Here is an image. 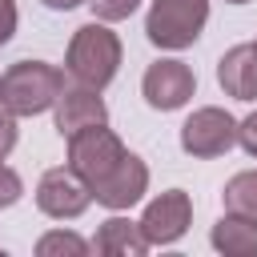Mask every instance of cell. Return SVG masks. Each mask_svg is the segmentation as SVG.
I'll use <instances>...</instances> for the list:
<instances>
[{
	"instance_id": "obj_1",
	"label": "cell",
	"mask_w": 257,
	"mask_h": 257,
	"mask_svg": "<svg viewBox=\"0 0 257 257\" xmlns=\"http://www.w3.org/2000/svg\"><path fill=\"white\" fill-rule=\"evenodd\" d=\"M64 68L76 84H88V88H104L116 68H120V36L104 24H80L68 40V52H64Z\"/></svg>"
},
{
	"instance_id": "obj_2",
	"label": "cell",
	"mask_w": 257,
	"mask_h": 257,
	"mask_svg": "<svg viewBox=\"0 0 257 257\" xmlns=\"http://www.w3.org/2000/svg\"><path fill=\"white\" fill-rule=\"evenodd\" d=\"M64 88V72L56 64L44 60H16L4 76H0V104L12 116H36L44 108L56 104Z\"/></svg>"
},
{
	"instance_id": "obj_3",
	"label": "cell",
	"mask_w": 257,
	"mask_h": 257,
	"mask_svg": "<svg viewBox=\"0 0 257 257\" xmlns=\"http://www.w3.org/2000/svg\"><path fill=\"white\" fill-rule=\"evenodd\" d=\"M205 20H209V0H153V8L145 16V36L157 48L181 52V48L197 44Z\"/></svg>"
},
{
	"instance_id": "obj_4",
	"label": "cell",
	"mask_w": 257,
	"mask_h": 257,
	"mask_svg": "<svg viewBox=\"0 0 257 257\" xmlns=\"http://www.w3.org/2000/svg\"><path fill=\"white\" fill-rule=\"evenodd\" d=\"M233 145H237V120H233L225 108L205 104V108H197V112L181 124V149H185L189 157L209 161V157L229 153Z\"/></svg>"
},
{
	"instance_id": "obj_5",
	"label": "cell",
	"mask_w": 257,
	"mask_h": 257,
	"mask_svg": "<svg viewBox=\"0 0 257 257\" xmlns=\"http://www.w3.org/2000/svg\"><path fill=\"white\" fill-rule=\"evenodd\" d=\"M124 153L128 149L120 145V137L112 128H104V124H92V128H80V133L68 137V169H76L88 185L96 177H104Z\"/></svg>"
},
{
	"instance_id": "obj_6",
	"label": "cell",
	"mask_w": 257,
	"mask_h": 257,
	"mask_svg": "<svg viewBox=\"0 0 257 257\" xmlns=\"http://www.w3.org/2000/svg\"><path fill=\"white\" fill-rule=\"evenodd\" d=\"M88 201H92V189H88V181L76 173V169H48L44 177H40V185H36V209L44 213V217H56V221H72V217H80L84 209H88Z\"/></svg>"
},
{
	"instance_id": "obj_7",
	"label": "cell",
	"mask_w": 257,
	"mask_h": 257,
	"mask_svg": "<svg viewBox=\"0 0 257 257\" xmlns=\"http://www.w3.org/2000/svg\"><path fill=\"white\" fill-rule=\"evenodd\" d=\"M141 92H145V104L157 108V112H173L181 104H189V96L197 92V76L185 60H157L145 68V80H141Z\"/></svg>"
},
{
	"instance_id": "obj_8",
	"label": "cell",
	"mask_w": 257,
	"mask_h": 257,
	"mask_svg": "<svg viewBox=\"0 0 257 257\" xmlns=\"http://www.w3.org/2000/svg\"><path fill=\"white\" fill-rule=\"evenodd\" d=\"M92 201L96 205H104V209H128V205H137L141 197H145V189H149V165L137 157V153H124L104 177H96L92 185Z\"/></svg>"
},
{
	"instance_id": "obj_9",
	"label": "cell",
	"mask_w": 257,
	"mask_h": 257,
	"mask_svg": "<svg viewBox=\"0 0 257 257\" xmlns=\"http://www.w3.org/2000/svg\"><path fill=\"white\" fill-rule=\"evenodd\" d=\"M189 221H193L189 193L185 189H169L157 201H149V209H145V217L137 225H141V233H145L149 245H173V241H181L189 233Z\"/></svg>"
},
{
	"instance_id": "obj_10",
	"label": "cell",
	"mask_w": 257,
	"mask_h": 257,
	"mask_svg": "<svg viewBox=\"0 0 257 257\" xmlns=\"http://www.w3.org/2000/svg\"><path fill=\"white\" fill-rule=\"evenodd\" d=\"M52 108H56V128H60L64 141H68L72 133H80V128L108 124V108H104V100L96 96V88H88V84H72V88L64 84Z\"/></svg>"
},
{
	"instance_id": "obj_11",
	"label": "cell",
	"mask_w": 257,
	"mask_h": 257,
	"mask_svg": "<svg viewBox=\"0 0 257 257\" xmlns=\"http://www.w3.org/2000/svg\"><path fill=\"white\" fill-rule=\"evenodd\" d=\"M217 84L233 100H257V48L253 44H233L217 60Z\"/></svg>"
},
{
	"instance_id": "obj_12",
	"label": "cell",
	"mask_w": 257,
	"mask_h": 257,
	"mask_svg": "<svg viewBox=\"0 0 257 257\" xmlns=\"http://www.w3.org/2000/svg\"><path fill=\"white\" fill-rule=\"evenodd\" d=\"M92 249L104 253V257H141V253H149V241H145V233H141L137 221H128V217H108V221L96 229Z\"/></svg>"
},
{
	"instance_id": "obj_13",
	"label": "cell",
	"mask_w": 257,
	"mask_h": 257,
	"mask_svg": "<svg viewBox=\"0 0 257 257\" xmlns=\"http://www.w3.org/2000/svg\"><path fill=\"white\" fill-rule=\"evenodd\" d=\"M213 249L225 253V257H257V221L253 217H237V213H225L213 233H209Z\"/></svg>"
},
{
	"instance_id": "obj_14",
	"label": "cell",
	"mask_w": 257,
	"mask_h": 257,
	"mask_svg": "<svg viewBox=\"0 0 257 257\" xmlns=\"http://www.w3.org/2000/svg\"><path fill=\"white\" fill-rule=\"evenodd\" d=\"M221 201H225V213L257 221V169H245V173L229 177V185L221 189Z\"/></svg>"
},
{
	"instance_id": "obj_15",
	"label": "cell",
	"mask_w": 257,
	"mask_h": 257,
	"mask_svg": "<svg viewBox=\"0 0 257 257\" xmlns=\"http://www.w3.org/2000/svg\"><path fill=\"white\" fill-rule=\"evenodd\" d=\"M84 253H88V241L64 229H52L36 241V257H84Z\"/></svg>"
},
{
	"instance_id": "obj_16",
	"label": "cell",
	"mask_w": 257,
	"mask_h": 257,
	"mask_svg": "<svg viewBox=\"0 0 257 257\" xmlns=\"http://www.w3.org/2000/svg\"><path fill=\"white\" fill-rule=\"evenodd\" d=\"M20 193H24L20 173H16V169H8V165H0V209H12V205L20 201Z\"/></svg>"
},
{
	"instance_id": "obj_17",
	"label": "cell",
	"mask_w": 257,
	"mask_h": 257,
	"mask_svg": "<svg viewBox=\"0 0 257 257\" xmlns=\"http://www.w3.org/2000/svg\"><path fill=\"white\" fill-rule=\"evenodd\" d=\"M88 4H92L96 20H124V16H133V12H137V4H141V0H88Z\"/></svg>"
},
{
	"instance_id": "obj_18",
	"label": "cell",
	"mask_w": 257,
	"mask_h": 257,
	"mask_svg": "<svg viewBox=\"0 0 257 257\" xmlns=\"http://www.w3.org/2000/svg\"><path fill=\"white\" fill-rule=\"evenodd\" d=\"M237 145H241L249 157H257V112H249V116L237 124Z\"/></svg>"
},
{
	"instance_id": "obj_19",
	"label": "cell",
	"mask_w": 257,
	"mask_h": 257,
	"mask_svg": "<svg viewBox=\"0 0 257 257\" xmlns=\"http://www.w3.org/2000/svg\"><path fill=\"white\" fill-rule=\"evenodd\" d=\"M12 149H16V116L4 108V112H0V161H4Z\"/></svg>"
},
{
	"instance_id": "obj_20",
	"label": "cell",
	"mask_w": 257,
	"mask_h": 257,
	"mask_svg": "<svg viewBox=\"0 0 257 257\" xmlns=\"http://www.w3.org/2000/svg\"><path fill=\"white\" fill-rule=\"evenodd\" d=\"M16 0H0V44H8L12 40V32H16Z\"/></svg>"
},
{
	"instance_id": "obj_21",
	"label": "cell",
	"mask_w": 257,
	"mask_h": 257,
	"mask_svg": "<svg viewBox=\"0 0 257 257\" xmlns=\"http://www.w3.org/2000/svg\"><path fill=\"white\" fill-rule=\"evenodd\" d=\"M76 4H88V0H44V8H52V12H68Z\"/></svg>"
},
{
	"instance_id": "obj_22",
	"label": "cell",
	"mask_w": 257,
	"mask_h": 257,
	"mask_svg": "<svg viewBox=\"0 0 257 257\" xmlns=\"http://www.w3.org/2000/svg\"><path fill=\"white\" fill-rule=\"evenodd\" d=\"M229 4H249V0H229Z\"/></svg>"
},
{
	"instance_id": "obj_23",
	"label": "cell",
	"mask_w": 257,
	"mask_h": 257,
	"mask_svg": "<svg viewBox=\"0 0 257 257\" xmlns=\"http://www.w3.org/2000/svg\"><path fill=\"white\" fill-rule=\"evenodd\" d=\"M253 48H257V44H253Z\"/></svg>"
}]
</instances>
